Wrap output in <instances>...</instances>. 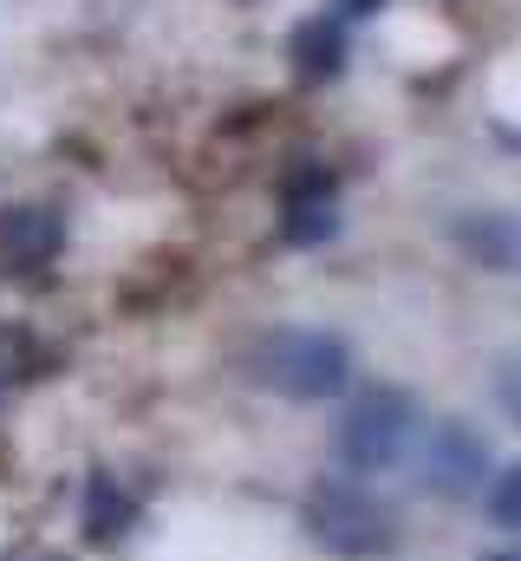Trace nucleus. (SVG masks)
<instances>
[{"instance_id":"nucleus-9","label":"nucleus","mask_w":521,"mask_h":561,"mask_svg":"<svg viewBox=\"0 0 521 561\" xmlns=\"http://www.w3.org/2000/svg\"><path fill=\"white\" fill-rule=\"evenodd\" d=\"M496 405L521 424V353H502L496 359Z\"/></svg>"},{"instance_id":"nucleus-3","label":"nucleus","mask_w":521,"mask_h":561,"mask_svg":"<svg viewBox=\"0 0 521 561\" xmlns=\"http://www.w3.org/2000/svg\"><path fill=\"white\" fill-rule=\"evenodd\" d=\"M410 437H417V405H410V392H366V399H352V412L339 424V457H346V470H359V477H379L391 470L404 450H410Z\"/></svg>"},{"instance_id":"nucleus-2","label":"nucleus","mask_w":521,"mask_h":561,"mask_svg":"<svg viewBox=\"0 0 521 561\" xmlns=\"http://www.w3.org/2000/svg\"><path fill=\"white\" fill-rule=\"evenodd\" d=\"M306 529H313L320 549H333V556H346V561L385 556L391 542H397V516L366 483H352V477H326V483L306 490Z\"/></svg>"},{"instance_id":"nucleus-8","label":"nucleus","mask_w":521,"mask_h":561,"mask_svg":"<svg viewBox=\"0 0 521 561\" xmlns=\"http://www.w3.org/2000/svg\"><path fill=\"white\" fill-rule=\"evenodd\" d=\"M112 516L125 523L130 503L118 496V490H112V483H92V536H99V542H112V536H118V529H112Z\"/></svg>"},{"instance_id":"nucleus-6","label":"nucleus","mask_w":521,"mask_h":561,"mask_svg":"<svg viewBox=\"0 0 521 561\" xmlns=\"http://www.w3.org/2000/svg\"><path fill=\"white\" fill-rule=\"evenodd\" d=\"M456 236H463V249H470L483 268H509V275L521 268V222L516 216H470Z\"/></svg>"},{"instance_id":"nucleus-7","label":"nucleus","mask_w":521,"mask_h":561,"mask_svg":"<svg viewBox=\"0 0 521 561\" xmlns=\"http://www.w3.org/2000/svg\"><path fill=\"white\" fill-rule=\"evenodd\" d=\"M489 523L521 536V463H502V470L489 477Z\"/></svg>"},{"instance_id":"nucleus-10","label":"nucleus","mask_w":521,"mask_h":561,"mask_svg":"<svg viewBox=\"0 0 521 561\" xmlns=\"http://www.w3.org/2000/svg\"><path fill=\"white\" fill-rule=\"evenodd\" d=\"M483 561H521V542L516 549H496V556H483Z\"/></svg>"},{"instance_id":"nucleus-5","label":"nucleus","mask_w":521,"mask_h":561,"mask_svg":"<svg viewBox=\"0 0 521 561\" xmlns=\"http://www.w3.org/2000/svg\"><path fill=\"white\" fill-rule=\"evenodd\" d=\"M53 249H59V222H53L46 209H7V216H0V255H7V262L33 268V262H46Z\"/></svg>"},{"instance_id":"nucleus-1","label":"nucleus","mask_w":521,"mask_h":561,"mask_svg":"<svg viewBox=\"0 0 521 561\" xmlns=\"http://www.w3.org/2000/svg\"><path fill=\"white\" fill-rule=\"evenodd\" d=\"M255 379L274 386L280 399H333L346 392L352 379V353L339 333H320V327H280L255 346Z\"/></svg>"},{"instance_id":"nucleus-4","label":"nucleus","mask_w":521,"mask_h":561,"mask_svg":"<svg viewBox=\"0 0 521 561\" xmlns=\"http://www.w3.org/2000/svg\"><path fill=\"white\" fill-rule=\"evenodd\" d=\"M489 483V444L463 419L430 424L424 437V490L430 496H476Z\"/></svg>"}]
</instances>
